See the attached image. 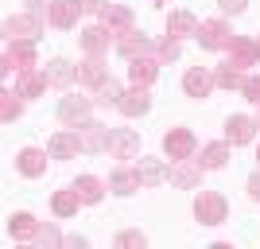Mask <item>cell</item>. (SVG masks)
<instances>
[{
	"label": "cell",
	"mask_w": 260,
	"mask_h": 249,
	"mask_svg": "<svg viewBox=\"0 0 260 249\" xmlns=\"http://www.w3.org/2000/svg\"><path fill=\"white\" fill-rule=\"evenodd\" d=\"M256 129H260V125L252 117H229L225 121V141L229 144H249L252 136H256Z\"/></svg>",
	"instance_id": "obj_19"
},
{
	"label": "cell",
	"mask_w": 260,
	"mask_h": 249,
	"mask_svg": "<svg viewBox=\"0 0 260 249\" xmlns=\"http://www.w3.org/2000/svg\"><path fill=\"white\" fill-rule=\"evenodd\" d=\"M128 78H132V86H152L155 78H159V59L155 54L128 59Z\"/></svg>",
	"instance_id": "obj_8"
},
{
	"label": "cell",
	"mask_w": 260,
	"mask_h": 249,
	"mask_svg": "<svg viewBox=\"0 0 260 249\" xmlns=\"http://www.w3.org/2000/svg\"><path fill=\"white\" fill-rule=\"evenodd\" d=\"M249 199H256V203H260V172L249 179Z\"/></svg>",
	"instance_id": "obj_41"
},
{
	"label": "cell",
	"mask_w": 260,
	"mask_h": 249,
	"mask_svg": "<svg viewBox=\"0 0 260 249\" xmlns=\"http://www.w3.org/2000/svg\"><path fill=\"white\" fill-rule=\"evenodd\" d=\"M225 51H229V63H237V66H245V70H249V66L260 59V39H249V35H233V43H229Z\"/></svg>",
	"instance_id": "obj_6"
},
{
	"label": "cell",
	"mask_w": 260,
	"mask_h": 249,
	"mask_svg": "<svg viewBox=\"0 0 260 249\" xmlns=\"http://www.w3.org/2000/svg\"><path fill=\"white\" fill-rule=\"evenodd\" d=\"M163 152H167L171 160H190V156H194V132L190 129H171L163 136Z\"/></svg>",
	"instance_id": "obj_4"
},
{
	"label": "cell",
	"mask_w": 260,
	"mask_h": 249,
	"mask_svg": "<svg viewBox=\"0 0 260 249\" xmlns=\"http://www.w3.org/2000/svg\"><path fill=\"white\" fill-rule=\"evenodd\" d=\"M214 74H210L206 66H190L183 74V90H186V98H210V90H214Z\"/></svg>",
	"instance_id": "obj_9"
},
{
	"label": "cell",
	"mask_w": 260,
	"mask_h": 249,
	"mask_svg": "<svg viewBox=\"0 0 260 249\" xmlns=\"http://www.w3.org/2000/svg\"><path fill=\"white\" fill-rule=\"evenodd\" d=\"M43 90H47L43 70H23V74H16V94H20V98H39Z\"/></svg>",
	"instance_id": "obj_22"
},
{
	"label": "cell",
	"mask_w": 260,
	"mask_h": 249,
	"mask_svg": "<svg viewBox=\"0 0 260 249\" xmlns=\"http://www.w3.org/2000/svg\"><path fill=\"white\" fill-rule=\"evenodd\" d=\"M198 32V20H194V12H186V8H179V12H171L167 16V35H194Z\"/></svg>",
	"instance_id": "obj_27"
},
{
	"label": "cell",
	"mask_w": 260,
	"mask_h": 249,
	"mask_svg": "<svg viewBox=\"0 0 260 249\" xmlns=\"http://www.w3.org/2000/svg\"><path fill=\"white\" fill-rule=\"evenodd\" d=\"M217 4H221V12H233V16H241L249 8V0H217Z\"/></svg>",
	"instance_id": "obj_39"
},
{
	"label": "cell",
	"mask_w": 260,
	"mask_h": 249,
	"mask_svg": "<svg viewBox=\"0 0 260 249\" xmlns=\"http://www.w3.org/2000/svg\"><path fill=\"white\" fill-rule=\"evenodd\" d=\"M8 70H16V74L35 70V39H12L8 43V51H4V74Z\"/></svg>",
	"instance_id": "obj_2"
},
{
	"label": "cell",
	"mask_w": 260,
	"mask_h": 249,
	"mask_svg": "<svg viewBox=\"0 0 260 249\" xmlns=\"http://www.w3.org/2000/svg\"><path fill=\"white\" fill-rule=\"evenodd\" d=\"M43 74H47V86H70L78 78V66H70L66 59H51L43 66Z\"/></svg>",
	"instance_id": "obj_23"
},
{
	"label": "cell",
	"mask_w": 260,
	"mask_h": 249,
	"mask_svg": "<svg viewBox=\"0 0 260 249\" xmlns=\"http://www.w3.org/2000/svg\"><path fill=\"white\" fill-rule=\"evenodd\" d=\"M39 16H35V12H23V16H8V20H4V35H8V39H35V35H39Z\"/></svg>",
	"instance_id": "obj_10"
},
{
	"label": "cell",
	"mask_w": 260,
	"mask_h": 249,
	"mask_svg": "<svg viewBox=\"0 0 260 249\" xmlns=\"http://www.w3.org/2000/svg\"><path fill=\"white\" fill-rule=\"evenodd\" d=\"M198 43L206 47V51H225L229 43H233V32H229V23L225 20H206V23H198Z\"/></svg>",
	"instance_id": "obj_3"
},
{
	"label": "cell",
	"mask_w": 260,
	"mask_h": 249,
	"mask_svg": "<svg viewBox=\"0 0 260 249\" xmlns=\"http://www.w3.org/2000/svg\"><path fill=\"white\" fill-rule=\"evenodd\" d=\"M256 160H260V148H256Z\"/></svg>",
	"instance_id": "obj_43"
},
{
	"label": "cell",
	"mask_w": 260,
	"mask_h": 249,
	"mask_svg": "<svg viewBox=\"0 0 260 249\" xmlns=\"http://www.w3.org/2000/svg\"><path fill=\"white\" fill-rule=\"evenodd\" d=\"M109 39H117V35L109 32L105 23H98V27H86V32H82V47H86L89 54H101V51H109Z\"/></svg>",
	"instance_id": "obj_25"
},
{
	"label": "cell",
	"mask_w": 260,
	"mask_h": 249,
	"mask_svg": "<svg viewBox=\"0 0 260 249\" xmlns=\"http://www.w3.org/2000/svg\"><path fill=\"white\" fill-rule=\"evenodd\" d=\"M179 163V168H171V175H167V179H171L175 187H186V191H190V187H198L202 183V163H190V160H175Z\"/></svg>",
	"instance_id": "obj_17"
},
{
	"label": "cell",
	"mask_w": 260,
	"mask_h": 249,
	"mask_svg": "<svg viewBox=\"0 0 260 249\" xmlns=\"http://www.w3.org/2000/svg\"><path fill=\"white\" fill-rule=\"evenodd\" d=\"M78 136H82V152H105L113 132H109L105 125H98V121H86V125L78 129Z\"/></svg>",
	"instance_id": "obj_15"
},
{
	"label": "cell",
	"mask_w": 260,
	"mask_h": 249,
	"mask_svg": "<svg viewBox=\"0 0 260 249\" xmlns=\"http://www.w3.org/2000/svg\"><path fill=\"white\" fill-rule=\"evenodd\" d=\"M74 191H78V199H82V203H101V195H105V183H101L98 175H78Z\"/></svg>",
	"instance_id": "obj_28"
},
{
	"label": "cell",
	"mask_w": 260,
	"mask_h": 249,
	"mask_svg": "<svg viewBox=\"0 0 260 249\" xmlns=\"http://www.w3.org/2000/svg\"><path fill=\"white\" fill-rule=\"evenodd\" d=\"M105 78H109V70H105V63H101V54H89L86 63H78V82H82V86L98 90Z\"/></svg>",
	"instance_id": "obj_20"
},
{
	"label": "cell",
	"mask_w": 260,
	"mask_h": 249,
	"mask_svg": "<svg viewBox=\"0 0 260 249\" xmlns=\"http://www.w3.org/2000/svg\"><path fill=\"white\" fill-rule=\"evenodd\" d=\"M8 234L16 241H35L39 238V222H35L31 214H12L8 218Z\"/></svg>",
	"instance_id": "obj_24"
},
{
	"label": "cell",
	"mask_w": 260,
	"mask_h": 249,
	"mask_svg": "<svg viewBox=\"0 0 260 249\" xmlns=\"http://www.w3.org/2000/svg\"><path fill=\"white\" fill-rule=\"evenodd\" d=\"M35 241H39V245H58V241H66V238H58V230L47 222V226H39V238Z\"/></svg>",
	"instance_id": "obj_36"
},
{
	"label": "cell",
	"mask_w": 260,
	"mask_h": 249,
	"mask_svg": "<svg viewBox=\"0 0 260 249\" xmlns=\"http://www.w3.org/2000/svg\"><path fill=\"white\" fill-rule=\"evenodd\" d=\"M136 175H140V187H159L171 172H167L159 160H148V156H144V160L136 163Z\"/></svg>",
	"instance_id": "obj_26"
},
{
	"label": "cell",
	"mask_w": 260,
	"mask_h": 249,
	"mask_svg": "<svg viewBox=\"0 0 260 249\" xmlns=\"http://www.w3.org/2000/svg\"><path fill=\"white\" fill-rule=\"evenodd\" d=\"M109 187H113L117 195H132V191L140 187V175H136V168H132V172H113V179H109Z\"/></svg>",
	"instance_id": "obj_32"
},
{
	"label": "cell",
	"mask_w": 260,
	"mask_h": 249,
	"mask_svg": "<svg viewBox=\"0 0 260 249\" xmlns=\"http://www.w3.org/2000/svg\"><path fill=\"white\" fill-rule=\"evenodd\" d=\"M155 4H171V0H155Z\"/></svg>",
	"instance_id": "obj_42"
},
{
	"label": "cell",
	"mask_w": 260,
	"mask_h": 249,
	"mask_svg": "<svg viewBox=\"0 0 260 249\" xmlns=\"http://www.w3.org/2000/svg\"><path fill=\"white\" fill-rule=\"evenodd\" d=\"M117 109L124 113V117H144V113L152 109V94H148V86L124 90V94H120V101H117Z\"/></svg>",
	"instance_id": "obj_5"
},
{
	"label": "cell",
	"mask_w": 260,
	"mask_h": 249,
	"mask_svg": "<svg viewBox=\"0 0 260 249\" xmlns=\"http://www.w3.org/2000/svg\"><path fill=\"white\" fill-rule=\"evenodd\" d=\"M47 152H51L54 160H74L78 152H82V136H78V132H54Z\"/></svg>",
	"instance_id": "obj_16"
},
{
	"label": "cell",
	"mask_w": 260,
	"mask_h": 249,
	"mask_svg": "<svg viewBox=\"0 0 260 249\" xmlns=\"http://www.w3.org/2000/svg\"><path fill=\"white\" fill-rule=\"evenodd\" d=\"M214 82L221 90H245V82H249V74H245V66H237V63H221L214 70Z\"/></svg>",
	"instance_id": "obj_21"
},
{
	"label": "cell",
	"mask_w": 260,
	"mask_h": 249,
	"mask_svg": "<svg viewBox=\"0 0 260 249\" xmlns=\"http://www.w3.org/2000/svg\"><path fill=\"white\" fill-rule=\"evenodd\" d=\"M225 214H229V203L217 191H198V199H194V218L202 222V226H221L225 222Z\"/></svg>",
	"instance_id": "obj_1"
},
{
	"label": "cell",
	"mask_w": 260,
	"mask_h": 249,
	"mask_svg": "<svg viewBox=\"0 0 260 249\" xmlns=\"http://www.w3.org/2000/svg\"><path fill=\"white\" fill-rule=\"evenodd\" d=\"M78 191H54V199H51V206H54V214L58 218H70V214H78Z\"/></svg>",
	"instance_id": "obj_30"
},
{
	"label": "cell",
	"mask_w": 260,
	"mask_h": 249,
	"mask_svg": "<svg viewBox=\"0 0 260 249\" xmlns=\"http://www.w3.org/2000/svg\"><path fill=\"white\" fill-rule=\"evenodd\" d=\"M23 4H27V12H35L39 20H43L47 12H51V0H23Z\"/></svg>",
	"instance_id": "obj_38"
},
{
	"label": "cell",
	"mask_w": 260,
	"mask_h": 249,
	"mask_svg": "<svg viewBox=\"0 0 260 249\" xmlns=\"http://www.w3.org/2000/svg\"><path fill=\"white\" fill-rule=\"evenodd\" d=\"M16 172L27 175V179L43 175V172H47V152H39V148H23L20 156H16Z\"/></svg>",
	"instance_id": "obj_18"
},
{
	"label": "cell",
	"mask_w": 260,
	"mask_h": 249,
	"mask_svg": "<svg viewBox=\"0 0 260 249\" xmlns=\"http://www.w3.org/2000/svg\"><path fill=\"white\" fill-rule=\"evenodd\" d=\"M256 125H260V117H256Z\"/></svg>",
	"instance_id": "obj_44"
},
{
	"label": "cell",
	"mask_w": 260,
	"mask_h": 249,
	"mask_svg": "<svg viewBox=\"0 0 260 249\" xmlns=\"http://www.w3.org/2000/svg\"><path fill=\"white\" fill-rule=\"evenodd\" d=\"M117 245H124V249H128V245H148V238H144L140 230H120V234H117Z\"/></svg>",
	"instance_id": "obj_35"
},
{
	"label": "cell",
	"mask_w": 260,
	"mask_h": 249,
	"mask_svg": "<svg viewBox=\"0 0 260 249\" xmlns=\"http://www.w3.org/2000/svg\"><path fill=\"white\" fill-rule=\"evenodd\" d=\"M179 51H183V47H179V35H167V39L155 47V59H159V63H171V59H179Z\"/></svg>",
	"instance_id": "obj_34"
},
{
	"label": "cell",
	"mask_w": 260,
	"mask_h": 249,
	"mask_svg": "<svg viewBox=\"0 0 260 249\" xmlns=\"http://www.w3.org/2000/svg\"><path fill=\"white\" fill-rule=\"evenodd\" d=\"M82 0H51V12H47V20L54 23V27H74L78 16H82Z\"/></svg>",
	"instance_id": "obj_11"
},
{
	"label": "cell",
	"mask_w": 260,
	"mask_h": 249,
	"mask_svg": "<svg viewBox=\"0 0 260 249\" xmlns=\"http://www.w3.org/2000/svg\"><path fill=\"white\" fill-rule=\"evenodd\" d=\"M20 94H8V90H4V94H0V117L4 121H16L20 117Z\"/></svg>",
	"instance_id": "obj_33"
},
{
	"label": "cell",
	"mask_w": 260,
	"mask_h": 249,
	"mask_svg": "<svg viewBox=\"0 0 260 249\" xmlns=\"http://www.w3.org/2000/svg\"><path fill=\"white\" fill-rule=\"evenodd\" d=\"M101 23H105L113 35H124L136 27V16H132V8H124V4H109L105 12H101Z\"/></svg>",
	"instance_id": "obj_12"
},
{
	"label": "cell",
	"mask_w": 260,
	"mask_h": 249,
	"mask_svg": "<svg viewBox=\"0 0 260 249\" xmlns=\"http://www.w3.org/2000/svg\"><path fill=\"white\" fill-rule=\"evenodd\" d=\"M109 152L117 156V160H136V152H140V136L132 129H117L109 136Z\"/></svg>",
	"instance_id": "obj_14"
},
{
	"label": "cell",
	"mask_w": 260,
	"mask_h": 249,
	"mask_svg": "<svg viewBox=\"0 0 260 249\" xmlns=\"http://www.w3.org/2000/svg\"><path fill=\"white\" fill-rule=\"evenodd\" d=\"M89 109H93V98H78V94H70V98L58 101V117H62L66 125H86Z\"/></svg>",
	"instance_id": "obj_7"
},
{
	"label": "cell",
	"mask_w": 260,
	"mask_h": 249,
	"mask_svg": "<svg viewBox=\"0 0 260 249\" xmlns=\"http://www.w3.org/2000/svg\"><path fill=\"white\" fill-rule=\"evenodd\" d=\"M82 8H86V12H98V16H101V12L109 8V0H82Z\"/></svg>",
	"instance_id": "obj_40"
},
{
	"label": "cell",
	"mask_w": 260,
	"mask_h": 249,
	"mask_svg": "<svg viewBox=\"0 0 260 249\" xmlns=\"http://www.w3.org/2000/svg\"><path fill=\"white\" fill-rule=\"evenodd\" d=\"M225 160H229V144H206V148H202V156H198V163H202L206 172L225 168Z\"/></svg>",
	"instance_id": "obj_29"
},
{
	"label": "cell",
	"mask_w": 260,
	"mask_h": 249,
	"mask_svg": "<svg viewBox=\"0 0 260 249\" xmlns=\"http://www.w3.org/2000/svg\"><path fill=\"white\" fill-rule=\"evenodd\" d=\"M117 51L124 54V59H140V54H152L155 47H152V39H148L144 32H136V27H132V32L117 35Z\"/></svg>",
	"instance_id": "obj_13"
},
{
	"label": "cell",
	"mask_w": 260,
	"mask_h": 249,
	"mask_svg": "<svg viewBox=\"0 0 260 249\" xmlns=\"http://www.w3.org/2000/svg\"><path fill=\"white\" fill-rule=\"evenodd\" d=\"M120 94H124V90H120L117 78H105V82L98 86V94H93V105H117Z\"/></svg>",
	"instance_id": "obj_31"
},
{
	"label": "cell",
	"mask_w": 260,
	"mask_h": 249,
	"mask_svg": "<svg viewBox=\"0 0 260 249\" xmlns=\"http://www.w3.org/2000/svg\"><path fill=\"white\" fill-rule=\"evenodd\" d=\"M241 94H245L252 105H260V74H252L249 82H245V90H241Z\"/></svg>",
	"instance_id": "obj_37"
}]
</instances>
